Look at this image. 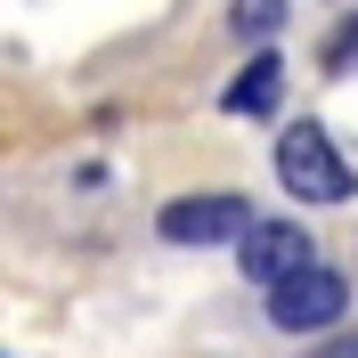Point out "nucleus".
Returning a JSON list of instances; mask_svg holds the SVG:
<instances>
[{
	"mask_svg": "<svg viewBox=\"0 0 358 358\" xmlns=\"http://www.w3.org/2000/svg\"><path fill=\"white\" fill-rule=\"evenodd\" d=\"M277 179H285L293 203H350V196H358L350 155H342L317 122H293V131L277 138Z\"/></svg>",
	"mask_w": 358,
	"mask_h": 358,
	"instance_id": "1",
	"label": "nucleus"
},
{
	"mask_svg": "<svg viewBox=\"0 0 358 358\" xmlns=\"http://www.w3.org/2000/svg\"><path fill=\"white\" fill-rule=\"evenodd\" d=\"M342 310H350V285H342V268H326V261H310V268H293V277L268 285V326H277V334H334Z\"/></svg>",
	"mask_w": 358,
	"mask_h": 358,
	"instance_id": "2",
	"label": "nucleus"
},
{
	"mask_svg": "<svg viewBox=\"0 0 358 358\" xmlns=\"http://www.w3.org/2000/svg\"><path fill=\"white\" fill-rule=\"evenodd\" d=\"M245 228H252V203L245 196H171L155 212V236L163 245H245Z\"/></svg>",
	"mask_w": 358,
	"mask_h": 358,
	"instance_id": "3",
	"label": "nucleus"
},
{
	"mask_svg": "<svg viewBox=\"0 0 358 358\" xmlns=\"http://www.w3.org/2000/svg\"><path fill=\"white\" fill-rule=\"evenodd\" d=\"M236 261H245V277L252 285H277V277H293V268H310L317 252H310V236H301V228L293 220H252L245 228V245H236Z\"/></svg>",
	"mask_w": 358,
	"mask_h": 358,
	"instance_id": "4",
	"label": "nucleus"
},
{
	"mask_svg": "<svg viewBox=\"0 0 358 358\" xmlns=\"http://www.w3.org/2000/svg\"><path fill=\"white\" fill-rule=\"evenodd\" d=\"M277 90H285V66H277V49H252V66L220 90V114H268V106H277Z\"/></svg>",
	"mask_w": 358,
	"mask_h": 358,
	"instance_id": "5",
	"label": "nucleus"
},
{
	"mask_svg": "<svg viewBox=\"0 0 358 358\" xmlns=\"http://www.w3.org/2000/svg\"><path fill=\"white\" fill-rule=\"evenodd\" d=\"M277 24H285V0H228V33L236 41H277Z\"/></svg>",
	"mask_w": 358,
	"mask_h": 358,
	"instance_id": "6",
	"label": "nucleus"
},
{
	"mask_svg": "<svg viewBox=\"0 0 358 358\" xmlns=\"http://www.w3.org/2000/svg\"><path fill=\"white\" fill-rule=\"evenodd\" d=\"M350 66H358V17L334 24V41H326V73H350Z\"/></svg>",
	"mask_w": 358,
	"mask_h": 358,
	"instance_id": "7",
	"label": "nucleus"
},
{
	"mask_svg": "<svg viewBox=\"0 0 358 358\" xmlns=\"http://www.w3.org/2000/svg\"><path fill=\"white\" fill-rule=\"evenodd\" d=\"M310 358H358V334H342V326H334V334L317 342V350H310Z\"/></svg>",
	"mask_w": 358,
	"mask_h": 358,
	"instance_id": "8",
	"label": "nucleus"
}]
</instances>
